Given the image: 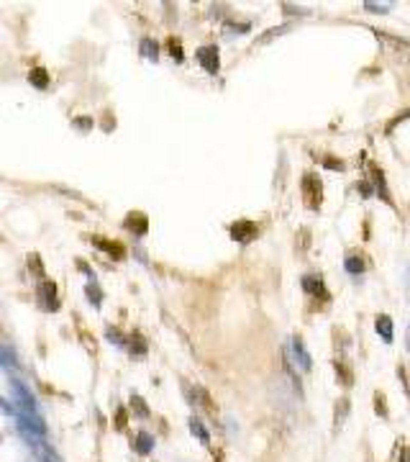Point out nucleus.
I'll return each mask as SVG.
<instances>
[{
    "instance_id": "dca6fc26",
    "label": "nucleus",
    "mask_w": 410,
    "mask_h": 462,
    "mask_svg": "<svg viewBox=\"0 0 410 462\" xmlns=\"http://www.w3.org/2000/svg\"><path fill=\"white\" fill-rule=\"evenodd\" d=\"M141 49H146V54L152 57V59L156 57V44H154V42H149V39H146V42L141 44Z\"/></svg>"
},
{
    "instance_id": "39448f33",
    "label": "nucleus",
    "mask_w": 410,
    "mask_h": 462,
    "mask_svg": "<svg viewBox=\"0 0 410 462\" xmlns=\"http://www.w3.org/2000/svg\"><path fill=\"white\" fill-rule=\"evenodd\" d=\"M93 242H95V247L105 249V252L111 254L113 259H123V257H126V249H123L121 244H118V242H108V239H100V236H95Z\"/></svg>"
},
{
    "instance_id": "f8f14e48",
    "label": "nucleus",
    "mask_w": 410,
    "mask_h": 462,
    "mask_svg": "<svg viewBox=\"0 0 410 462\" xmlns=\"http://www.w3.org/2000/svg\"><path fill=\"white\" fill-rule=\"evenodd\" d=\"M293 347H295V352L300 355V362H303L305 367H311V357L305 355V349H303V344H300V339H295V341H293Z\"/></svg>"
},
{
    "instance_id": "7ed1b4c3",
    "label": "nucleus",
    "mask_w": 410,
    "mask_h": 462,
    "mask_svg": "<svg viewBox=\"0 0 410 462\" xmlns=\"http://www.w3.org/2000/svg\"><path fill=\"white\" fill-rule=\"evenodd\" d=\"M303 288H305L311 295H315L318 300H328V298H331V295H328V290L323 288V280L318 277V275H305V277H303Z\"/></svg>"
},
{
    "instance_id": "20e7f679",
    "label": "nucleus",
    "mask_w": 410,
    "mask_h": 462,
    "mask_svg": "<svg viewBox=\"0 0 410 462\" xmlns=\"http://www.w3.org/2000/svg\"><path fill=\"white\" fill-rule=\"evenodd\" d=\"M197 62L203 64L208 72H218V49L215 46H200L197 49Z\"/></svg>"
},
{
    "instance_id": "6ab92c4d",
    "label": "nucleus",
    "mask_w": 410,
    "mask_h": 462,
    "mask_svg": "<svg viewBox=\"0 0 410 462\" xmlns=\"http://www.w3.org/2000/svg\"><path fill=\"white\" fill-rule=\"evenodd\" d=\"M75 126H79V128H90V118H77Z\"/></svg>"
},
{
    "instance_id": "a211bd4d",
    "label": "nucleus",
    "mask_w": 410,
    "mask_h": 462,
    "mask_svg": "<svg viewBox=\"0 0 410 462\" xmlns=\"http://www.w3.org/2000/svg\"><path fill=\"white\" fill-rule=\"evenodd\" d=\"M116 426H118V429H123V426H126V411H123V408H118V416H116Z\"/></svg>"
},
{
    "instance_id": "f3484780",
    "label": "nucleus",
    "mask_w": 410,
    "mask_h": 462,
    "mask_svg": "<svg viewBox=\"0 0 410 462\" xmlns=\"http://www.w3.org/2000/svg\"><path fill=\"white\" fill-rule=\"evenodd\" d=\"M134 408H136L141 416H146V414H149V408H146V403H141V398H134Z\"/></svg>"
},
{
    "instance_id": "f03ea898",
    "label": "nucleus",
    "mask_w": 410,
    "mask_h": 462,
    "mask_svg": "<svg viewBox=\"0 0 410 462\" xmlns=\"http://www.w3.org/2000/svg\"><path fill=\"white\" fill-rule=\"evenodd\" d=\"M256 224L254 221H246V218H241V221H236V224L231 226V236L236 239V242H252V239L256 236Z\"/></svg>"
},
{
    "instance_id": "6e6552de",
    "label": "nucleus",
    "mask_w": 410,
    "mask_h": 462,
    "mask_svg": "<svg viewBox=\"0 0 410 462\" xmlns=\"http://www.w3.org/2000/svg\"><path fill=\"white\" fill-rule=\"evenodd\" d=\"M28 80H31V85H34V87H46V85H49V75H46V69H41V67L31 69Z\"/></svg>"
},
{
    "instance_id": "ddd939ff",
    "label": "nucleus",
    "mask_w": 410,
    "mask_h": 462,
    "mask_svg": "<svg viewBox=\"0 0 410 462\" xmlns=\"http://www.w3.org/2000/svg\"><path fill=\"white\" fill-rule=\"evenodd\" d=\"M323 165L331 167V169H344V162H341V159H336V157H323Z\"/></svg>"
},
{
    "instance_id": "412c9836",
    "label": "nucleus",
    "mask_w": 410,
    "mask_h": 462,
    "mask_svg": "<svg viewBox=\"0 0 410 462\" xmlns=\"http://www.w3.org/2000/svg\"><path fill=\"white\" fill-rule=\"evenodd\" d=\"M403 462H410V449H408V447L403 449Z\"/></svg>"
},
{
    "instance_id": "423d86ee",
    "label": "nucleus",
    "mask_w": 410,
    "mask_h": 462,
    "mask_svg": "<svg viewBox=\"0 0 410 462\" xmlns=\"http://www.w3.org/2000/svg\"><path fill=\"white\" fill-rule=\"evenodd\" d=\"M123 226L131 229L136 236H144V234H146V216H144V213H128V218H126Z\"/></svg>"
},
{
    "instance_id": "f257e3e1",
    "label": "nucleus",
    "mask_w": 410,
    "mask_h": 462,
    "mask_svg": "<svg viewBox=\"0 0 410 462\" xmlns=\"http://www.w3.org/2000/svg\"><path fill=\"white\" fill-rule=\"evenodd\" d=\"M303 193H305V203L311 206V208H318V206H321V198H323V185H321V180H318L315 175H305V180H303Z\"/></svg>"
},
{
    "instance_id": "9d476101",
    "label": "nucleus",
    "mask_w": 410,
    "mask_h": 462,
    "mask_svg": "<svg viewBox=\"0 0 410 462\" xmlns=\"http://www.w3.org/2000/svg\"><path fill=\"white\" fill-rule=\"evenodd\" d=\"M136 449L138 452H152V437H149V434H138L136 437Z\"/></svg>"
},
{
    "instance_id": "1a4fd4ad",
    "label": "nucleus",
    "mask_w": 410,
    "mask_h": 462,
    "mask_svg": "<svg viewBox=\"0 0 410 462\" xmlns=\"http://www.w3.org/2000/svg\"><path fill=\"white\" fill-rule=\"evenodd\" d=\"M377 331L385 336V341H392V321L387 316H377Z\"/></svg>"
},
{
    "instance_id": "4468645a",
    "label": "nucleus",
    "mask_w": 410,
    "mask_h": 462,
    "mask_svg": "<svg viewBox=\"0 0 410 462\" xmlns=\"http://www.w3.org/2000/svg\"><path fill=\"white\" fill-rule=\"evenodd\" d=\"M167 46L172 49V57H175V59H182V52H179V42H177V39H169Z\"/></svg>"
},
{
    "instance_id": "0eeeda50",
    "label": "nucleus",
    "mask_w": 410,
    "mask_h": 462,
    "mask_svg": "<svg viewBox=\"0 0 410 462\" xmlns=\"http://www.w3.org/2000/svg\"><path fill=\"white\" fill-rule=\"evenodd\" d=\"M346 270H349V273H354V275H362L364 270H367V262L359 254H351V257H346Z\"/></svg>"
},
{
    "instance_id": "9b49d317",
    "label": "nucleus",
    "mask_w": 410,
    "mask_h": 462,
    "mask_svg": "<svg viewBox=\"0 0 410 462\" xmlns=\"http://www.w3.org/2000/svg\"><path fill=\"white\" fill-rule=\"evenodd\" d=\"M190 429H193L195 434H197V439H200V441H208V431H205L203 426H200V421H197V419L190 421Z\"/></svg>"
},
{
    "instance_id": "2eb2a0df",
    "label": "nucleus",
    "mask_w": 410,
    "mask_h": 462,
    "mask_svg": "<svg viewBox=\"0 0 410 462\" xmlns=\"http://www.w3.org/2000/svg\"><path fill=\"white\" fill-rule=\"evenodd\" d=\"M87 295H90V300H93L95 306L100 303V298H103V295H100V290H98L95 285H87Z\"/></svg>"
},
{
    "instance_id": "aec40b11",
    "label": "nucleus",
    "mask_w": 410,
    "mask_h": 462,
    "mask_svg": "<svg viewBox=\"0 0 410 462\" xmlns=\"http://www.w3.org/2000/svg\"><path fill=\"white\" fill-rule=\"evenodd\" d=\"M377 411L385 416V406H382V396H379V393H377Z\"/></svg>"
}]
</instances>
